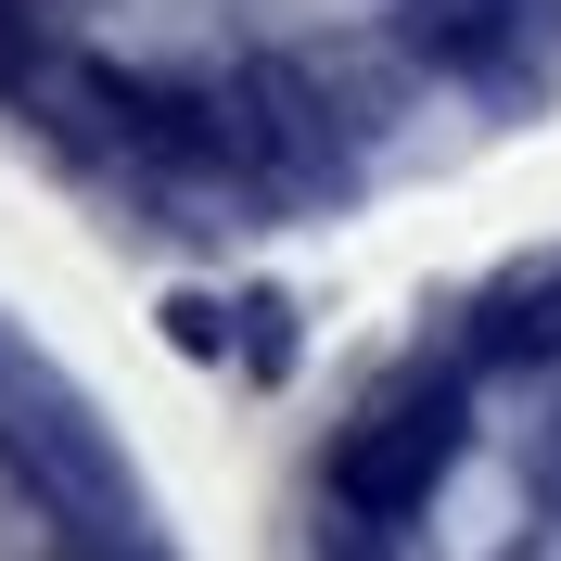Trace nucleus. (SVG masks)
Returning a JSON list of instances; mask_svg holds the SVG:
<instances>
[{
    "label": "nucleus",
    "mask_w": 561,
    "mask_h": 561,
    "mask_svg": "<svg viewBox=\"0 0 561 561\" xmlns=\"http://www.w3.org/2000/svg\"><path fill=\"white\" fill-rule=\"evenodd\" d=\"M167 345H179V357H217L230 332H217V307H205V294H179V307H167Z\"/></svg>",
    "instance_id": "2"
},
{
    "label": "nucleus",
    "mask_w": 561,
    "mask_h": 561,
    "mask_svg": "<svg viewBox=\"0 0 561 561\" xmlns=\"http://www.w3.org/2000/svg\"><path fill=\"white\" fill-rule=\"evenodd\" d=\"M447 459H459V396H396V409H370L345 434L332 485H345V511L396 524V511H421V497L447 485Z\"/></svg>",
    "instance_id": "1"
}]
</instances>
